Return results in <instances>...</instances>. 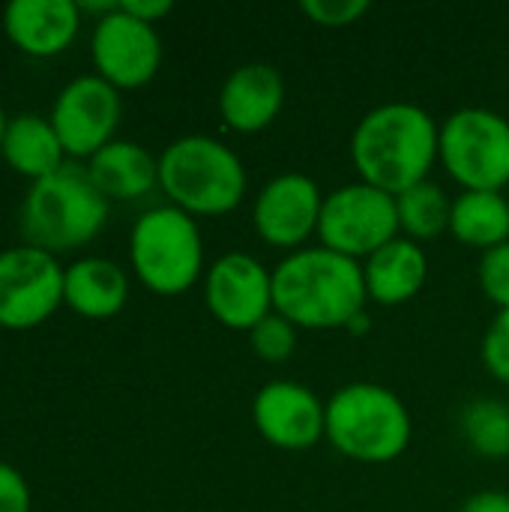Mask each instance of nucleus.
<instances>
[{
	"label": "nucleus",
	"instance_id": "nucleus-12",
	"mask_svg": "<svg viewBox=\"0 0 509 512\" xmlns=\"http://www.w3.org/2000/svg\"><path fill=\"white\" fill-rule=\"evenodd\" d=\"M204 303L228 330H252L273 315V270L255 255L228 252L204 273Z\"/></svg>",
	"mask_w": 509,
	"mask_h": 512
},
{
	"label": "nucleus",
	"instance_id": "nucleus-29",
	"mask_svg": "<svg viewBox=\"0 0 509 512\" xmlns=\"http://www.w3.org/2000/svg\"><path fill=\"white\" fill-rule=\"evenodd\" d=\"M120 9L135 15L138 21L156 24L159 18H165L174 9V3L171 0H120Z\"/></svg>",
	"mask_w": 509,
	"mask_h": 512
},
{
	"label": "nucleus",
	"instance_id": "nucleus-11",
	"mask_svg": "<svg viewBox=\"0 0 509 512\" xmlns=\"http://www.w3.org/2000/svg\"><path fill=\"white\" fill-rule=\"evenodd\" d=\"M90 57L99 78H105L117 90H135L156 78L162 66V39L156 24L138 21L117 3L114 12L96 18Z\"/></svg>",
	"mask_w": 509,
	"mask_h": 512
},
{
	"label": "nucleus",
	"instance_id": "nucleus-5",
	"mask_svg": "<svg viewBox=\"0 0 509 512\" xmlns=\"http://www.w3.org/2000/svg\"><path fill=\"white\" fill-rule=\"evenodd\" d=\"M411 435V411L393 390L375 381L345 384L327 402V441L351 462H396L408 450Z\"/></svg>",
	"mask_w": 509,
	"mask_h": 512
},
{
	"label": "nucleus",
	"instance_id": "nucleus-19",
	"mask_svg": "<svg viewBox=\"0 0 509 512\" xmlns=\"http://www.w3.org/2000/svg\"><path fill=\"white\" fill-rule=\"evenodd\" d=\"M129 300V276L120 264L108 258H81L66 267L63 276V303L87 318V321H105L123 312Z\"/></svg>",
	"mask_w": 509,
	"mask_h": 512
},
{
	"label": "nucleus",
	"instance_id": "nucleus-24",
	"mask_svg": "<svg viewBox=\"0 0 509 512\" xmlns=\"http://www.w3.org/2000/svg\"><path fill=\"white\" fill-rule=\"evenodd\" d=\"M249 342L264 363H285L297 348V327L279 312H273L249 330Z\"/></svg>",
	"mask_w": 509,
	"mask_h": 512
},
{
	"label": "nucleus",
	"instance_id": "nucleus-8",
	"mask_svg": "<svg viewBox=\"0 0 509 512\" xmlns=\"http://www.w3.org/2000/svg\"><path fill=\"white\" fill-rule=\"evenodd\" d=\"M396 237H402V231H399V210L393 195L363 180L345 183L330 195H324L321 222H318L321 246L363 264L372 252H378Z\"/></svg>",
	"mask_w": 509,
	"mask_h": 512
},
{
	"label": "nucleus",
	"instance_id": "nucleus-25",
	"mask_svg": "<svg viewBox=\"0 0 509 512\" xmlns=\"http://www.w3.org/2000/svg\"><path fill=\"white\" fill-rule=\"evenodd\" d=\"M480 354H483L486 372H489L495 381L509 384V306L507 309H501V312L492 318V324H489V330H486V336H483Z\"/></svg>",
	"mask_w": 509,
	"mask_h": 512
},
{
	"label": "nucleus",
	"instance_id": "nucleus-14",
	"mask_svg": "<svg viewBox=\"0 0 509 512\" xmlns=\"http://www.w3.org/2000/svg\"><path fill=\"white\" fill-rule=\"evenodd\" d=\"M252 423L279 450H309L327 438V402L300 381H270L255 393Z\"/></svg>",
	"mask_w": 509,
	"mask_h": 512
},
{
	"label": "nucleus",
	"instance_id": "nucleus-30",
	"mask_svg": "<svg viewBox=\"0 0 509 512\" xmlns=\"http://www.w3.org/2000/svg\"><path fill=\"white\" fill-rule=\"evenodd\" d=\"M459 512H509L507 492H477L471 495Z\"/></svg>",
	"mask_w": 509,
	"mask_h": 512
},
{
	"label": "nucleus",
	"instance_id": "nucleus-23",
	"mask_svg": "<svg viewBox=\"0 0 509 512\" xmlns=\"http://www.w3.org/2000/svg\"><path fill=\"white\" fill-rule=\"evenodd\" d=\"M462 435L483 459H509V405L501 399H474L462 411Z\"/></svg>",
	"mask_w": 509,
	"mask_h": 512
},
{
	"label": "nucleus",
	"instance_id": "nucleus-18",
	"mask_svg": "<svg viewBox=\"0 0 509 512\" xmlns=\"http://www.w3.org/2000/svg\"><path fill=\"white\" fill-rule=\"evenodd\" d=\"M84 168L108 201H135L159 186V159L147 147L123 138L105 144Z\"/></svg>",
	"mask_w": 509,
	"mask_h": 512
},
{
	"label": "nucleus",
	"instance_id": "nucleus-32",
	"mask_svg": "<svg viewBox=\"0 0 509 512\" xmlns=\"http://www.w3.org/2000/svg\"><path fill=\"white\" fill-rule=\"evenodd\" d=\"M6 123H9V117L3 114V108H0V147H3V135H6Z\"/></svg>",
	"mask_w": 509,
	"mask_h": 512
},
{
	"label": "nucleus",
	"instance_id": "nucleus-13",
	"mask_svg": "<svg viewBox=\"0 0 509 512\" xmlns=\"http://www.w3.org/2000/svg\"><path fill=\"white\" fill-rule=\"evenodd\" d=\"M321 207V186L303 171H285L267 180L255 195L252 225L267 246L297 252L318 234Z\"/></svg>",
	"mask_w": 509,
	"mask_h": 512
},
{
	"label": "nucleus",
	"instance_id": "nucleus-27",
	"mask_svg": "<svg viewBox=\"0 0 509 512\" xmlns=\"http://www.w3.org/2000/svg\"><path fill=\"white\" fill-rule=\"evenodd\" d=\"M303 15L321 27H348L369 12L366 0H303Z\"/></svg>",
	"mask_w": 509,
	"mask_h": 512
},
{
	"label": "nucleus",
	"instance_id": "nucleus-21",
	"mask_svg": "<svg viewBox=\"0 0 509 512\" xmlns=\"http://www.w3.org/2000/svg\"><path fill=\"white\" fill-rule=\"evenodd\" d=\"M450 234L471 249H495L509 240V198L504 192H462L453 201Z\"/></svg>",
	"mask_w": 509,
	"mask_h": 512
},
{
	"label": "nucleus",
	"instance_id": "nucleus-6",
	"mask_svg": "<svg viewBox=\"0 0 509 512\" xmlns=\"http://www.w3.org/2000/svg\"><path fill=\"white\" fill-rule=\"evenodd\" d=\"M129 261L144 288L180 297L204 276V240L195 216L174 204L141 213L129 234Z\"/></svg>",
	"mask_w": 509,
	"mask_h": 512
},
{
	"label": "nucleus",
	"instance_id": "nucleus-22",
	"mask_svg": "<svg viewBox=\"0 0 509 512\" xmlns=\"http://www.w3.org/2000/svg\"><path fill=\"white\" fill-rule=\"evenodd\" d=\"M396 210H399L402 237H408V240H414L420 246L426 240H435L444 231H450L453 201L432 180H423V183L411 186L408 192L396 195Z\"/></svg>",
	"mask_w": 509,
	"mask_h": 512
},
{
	"label": "nucleus",
	"instance_id": "nucleus-33",
	"mask_svg": "<svg viewBox=\"0 0 509 512\" xmlns=\"http://www.w3.org/2000/svg\"><path fill=\"white\" fill-rule=\"evenodd\" d=\"M507 198H509V192H507Z\"/></svg>",
	"mask_w": 509,
	"mask_h": 512
},
{
	"label": "nucleus",
	"instance_id": "nucleus-4",
	"mask_svg": "<svg viewBox=\"0 0 509 512\" xmlns=\"http://www.w3.org/2000/svg\"><path fill=\"white\" fill-rule=\"evenodd\" d=\"M246 165L213 135H183L159 156V186L189 216H225L246 195Z\"/></svg>",
	"mask_w": 509,
	"mask_h": 512
},
{
	"label": "nucleus",
	"instance_id": "nucleus-10",
	"mask_svg": "<svg viewBox=\"0 0 509 512\" xmlns=\"http://www.w3.org/2000/svg\"><path fill=\"white\" fill-rule=\"evenodd\" d=\"M120 117H123L120 90L93 72V75L72 78L57 93L48 120H51L66 156L90 159L105 144L114 141Z\"/></svg>",
	"mask_w": 509,
	"mask_h": 512
},
{
	"label": "nucleus",
	"instance_id": "nucleus-26",
	"mask_svg": "<svg viewBox=\"0 0 509 512\" xmlns=\"http://www.w3.org/2000/svg\"><path fill=\"white\" fill-rule=\"evenodd\" d=\"M480 288L483 294L498 306L507 309L509 306V240L483 252L480 261Z\"/></svg>",
	"mask_w": 509,
	"mask_h": 512
},
{
	"label": "nucleus",
	"instance_id": "nucleus-3",
	"mask_svg": "<svg viewBox=\"0 0 509 512\" xmlns=\"http://www.w3.org/2000/svg\"><path fill=\"white\" fill-rule=\"evenodd\" d=\"M108 204L87 168L66 162L54 174L30 183L21 204V234L30 246L51 255L81 249L105 228Z\"/></svg>",
	"mask_w": 509,
	"mask_h": 512
},
{
	"label": "nucleus",
	"instance_id": "nucleus-17",
	"mask_svg": "<svg viewBox=\"0 0 509 512\" xmlns=\"http://www.w3.org/2000/svg\"><path fill=\"white\" fill-rule=\"evenodd\" d=\"M429 279V258L420 243L396 237L363 261V282L369 300L381 306H402L414 300Z\"/></svg>",
	"mask_w": 509,
	"mask_h": 512
},
{
	"label": "nucleus",
	"instance_id": "nucleus-16",
	"mask_svg": "<svg viewBox=\"0 0 509 512\" xmlns=\"http://www.w3.org/2000/svg\"><path fill=\"white\" fill-rule=\"evenodd\" d=\"M285 105V78L276 66L252 60L237 66L219 90V114L234 132L267 129Z\"/></svg>",
	"mask_w": 509,
	"mask_h": 512
},
{
	"label": "nucleus",
	"instance_id": "nucleus-28",
	"mask_svg": "<svg viewBox=\"0 0 509 512\" xmlns=\"http://www.w3.org/2000/svg\"><path fill=\"white\" fill-rule=\"evenodd\" d=\"M0 512H30V486L9 462H0Z\"/></svg>",
	"mask_w": 509,
	"mask_h": 512
},
{
	"label": "nucleus",
	"instance_id": "nucleus-15",
	"mask_svg": "<svg viewBox=\"0 0 509 512\" xmlns=\"http://www.w3.org/2000/svg\"><path fill=\"white\" fill-rule=\"evenodd\" d=\"M81 27L75 0H12L3 6V33L30 57L63 54Z\"/></svg>",
	"mask_w": 509,
	"mask_h": 512
},
{
	"label": "nucleus",
	"instance_id": "nucleus-9",
	"mask_svg": "<svg viewBox=\"0 0 509 512\" xmlns=\"http://www.w3.org/2000/svg\"><path fill=\"white\" fill-rule=\"evenodd\" d=\"M66 270L45 249L30 243L0 252V327L30 330L63 306Z\"/></svg>",
	"mask_w": 509,
	"mask_h": 512
},
{
	"label": "nucleus",
	"instance_id": "nucleus-2",
	"mask_svg": "<svg viewBox=\"0 0 509 512\" xmlns=\"http://www.w3.org/2000/svg\"><path fill=\"white\" fill-rule=\"evenodd\" d=\"M441 126L414 102H384L363 114L351 135V162L363 183L402 195L429 180L438 162Z\"/></svg>",
	"mask_w": 509,
	"mask_h": 512
},
{
	"label": "nucleus",
	"instance_id": "nucleus-7",
	"mask_svg": "<svg viewBox=\"0 0 509 512\" xmlns=\"http://www.w3.org/2000/svg\"><path fill=\"white\" fill-rule=\"evenodd\" d=\"M438 162L465 192L509 189V120L492 108H459L441 123Z\"/></svg>",
	"mask_w": 509,
	"mask_h": 512
},
{
	"label": "nucleus",
	"instance_id": "nucleus-1",
	"mask_svg": "<svg viewBox=\"0 0 509 512\" xmlns=\"http://www.w3.org/2000/svg\"><path fill=\"white\" fill-rule=\"evenodd\" d=\"M363 264L327 246H303L273 270V312L297 330H345L366 312Z\"/></svg>",
	"mask_w": 509,
	"mask_h": 512
},
{
	"label": "nucleus",
	"instance_id": "nucleus-20",
	"mask_svg": "<svg viewBox=\"0 0 509 512\" xmlns=\"http://www.w3.org/2000/svg\"><path fill=\"white\" fill-rule=\"evenodd\" d=\"M0 156L6 159V165L12 171L30 177L33 183L66 165V150H63L51 120L39 117V114L9 117Z\"/></svg>",
	"mask_w": 509,
	"mask_h": 512
},
{
	"label": "nucleus",
	"instance_id": "nucleus-31",
	"mask_svg": "<svg viewBox=\"0 0 509 512\" xmlns=\"http://www.w3.org/2000/svg\"><path fill=\"white\" fill-rule=\"evenodd\" d=\"M369 324H372V321H369V315L363 312V315H357L345 330H351V333H357V336H360V333H366V330H369Z\"/></svg>",
	"mask_w": 509,
	"mask_h": 512
}]
</instances>
